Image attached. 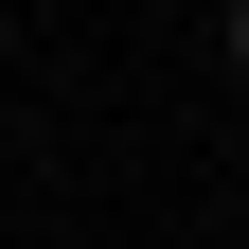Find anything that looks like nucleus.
Segmentation results:
<instances>
[{
  "label": "nucleus",
  "instance_id": "f257e3e1",
  "mask_svg": "<svg viewBox=\"0 0 249 249\" xmlns=\"http://www.w3.org/2000/svg\"><path fill=\"white\" fill-rule=\"evenodd\" d=\"M231 89H249V0H231Z\"/></svg>",
  "mask_w": 249,
  "mask_h": 249
}]
</instances>
